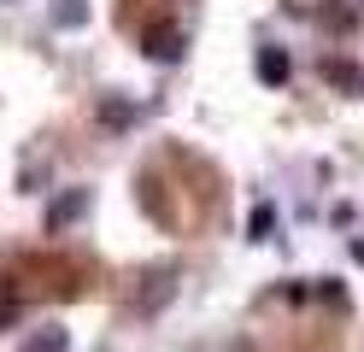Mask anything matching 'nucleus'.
<instances>
[{
  "mask_svg": "<svg viewBox=\"0 0 364 352\" xmlns=\"http://www.w3.org/2000/svg\"><path fill=\"white\" fill-rule=\"evenodd\" d=\"M259 82H270V88L288 82V53L282 47H259Z\"/></svg>",
  "mask_w": 364,
  "mask_h": 352,
  "instance_id": "1",
  "label": "nucleus"
},
{
  "mask_svg": "<svg viewBox=\"0 0 364 352\" xmlns=\"http://www.w3.org/2000/svg\"><path fill=\"white\" fill-rule=\"evenodd\" d=\"M147 53H153V59H176V53H182V36H176V30L147 36Z\"/></svg>",
  "mask_w": 364,
  "mask_h": 352,
  "instance_id": "2",
  "label": "nucleus"
},
{
  "mask_svg": "<svg viewBox=\"0 0 364 352\" xmlns=\"http://www.w3.org/2000/svg\"><path fill=\"white\" fill-rule=\"evenodd\" d=\"M323 77H329V82H341V88H358V70H353V65H341V59H329V65H323Z\"/></svg>",
  "mask_w": 364,
  "mask_h": 352,
  "instance_id": "3",
  "label": "nucleus"
},
{
  "mask_svg": "<svg viewBox=\"0 0 364 352\" xmlns=\"http://www.w3.org/2000/svg\"><path fill=\"white\" fill-rule=\"evenodd\" d=\"M24 352H65V335H59V329H48V335H36Z\"/></svg>",
  "mask_w": 364,
  "mask_h": 352,
  "instance_id": "4",
  "label": "nucleus"
},
{
  "mask_svg": "<svg viewBox=\"0 0 364 352\" xmlns=\"http://www.w3.org/2000/svg\"><path fill=\"white\" fill-rule=\"evenodd\" d=\"M247 229H253V241H264V235H270V206H259V211H253V223H247Z\"/></svg>",
  "mask_w": 364,
  "mask_h": 352,
  "instance_id": "5",
  "label": "nucleus"
}]
</instances>
